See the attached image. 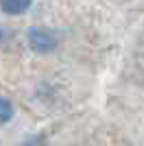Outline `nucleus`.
I'll return each mask as SVG.
<instances>
[{
    "mask_svg": "<svg viewBox=\"0 0 144 146\" xmlns=\"http://www.w3.org/2000/svg\"><path fill=\"white\" fill-rule=\"evenodd\" d=\"M24 146H39V142H37V140H33V142H29V144H24Z\"/></svg>",
    "mask_w": 144,
    "mask_h": 146,
    "instance_id": "nucleus-4",
    "label": "nucleus"
},
{
    "mask_svg": "<svg viewBox=\"0 0 144 146\" xmlns=\"http://www.w3.org/2000/svg\"><path fill=\"white\" fill-rule=\"evenodd\" d=\"M57 35H55L53 31L48 29H31L29 31V46L31 50H35L39 55H48V52H53L57 48Z\"/></svg>",
    "mask_w": 144,
    "mask_h": 146,
    "instance_id": "nucleus-1",
    "label": "nucleus"
},
{
    "mask_svg": "<svg viewBox=\"0 0 144 146\" xmlns=\"http://www.w3.org/2000/svg\"><path fill=\"white\" fill-rule=\"evenodd\" d=\"M33 0H0V9L7 15H22L29 11V7Z\"/></svg>",
    "mask_w": 144,
    "mask_h": 146,
    "instance_id": "nucleus-2",
    "label": "nucleus"
},
{
    "mask_svg": "<svg viewBox=\"0 0 144 146\" xmlns=\"http://www.w3.org/2000/svg\"><path fill=\"white\" fill-rule=\"evenodd\" d=\"M11 118H13V105H11V100L0 96V124H7Z\"/></svg>",
    "mask_w": 144,
    "mask_h": 146,
    "instance_id": "nucleus-3",
    "label": "nucleus"
}]
</instances>
